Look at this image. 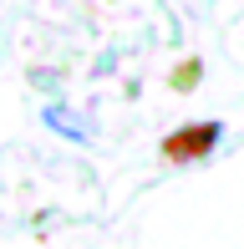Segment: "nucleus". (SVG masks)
<instances>
[{
  "label": "nucleus",
  "mask_w": 244,
  "mask_h": 249,
  "mask_svg": "<svg viewBox=\"0 0 244 249\" xmlns=\"http://www.w3.org/2000/svg\"><path fill=\"white\" fill-rule=\"evenodd\" d=\"M219 138H224L219 122H188L173 138H163V158H168V163H198V158H209L219 148Z\"/></svg>",
  "instance_id": "1"
}]
</instances>
